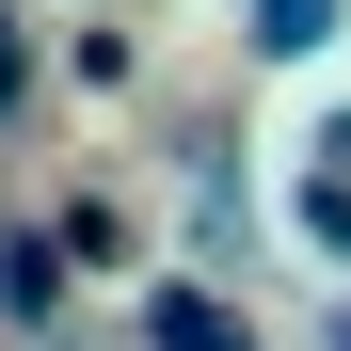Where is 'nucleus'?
<instances>
[{
	"label": "nucleus",
	"instance_id": "1",
	"mask_svg": "<svg viewBox=\"0 0 351 351\" xmlns=\"http://www.w3.org/2000/svg\"><path fill=\"white\" fill-rule=\"evenodd\" d=\"M144 335H160V351H256L223 304H192V287H144Z\"/></svg>",
	"mask_w": 351,
	"mask_h": 351
},
{
	"label": "nucleus",
	"instance_id": "2",
	"mask_svg": "<svg viewBox=\"0 0 351 351\" xmlns=\"http://www.w3.org/2000/svg\"><path fill=\"white\" fill-rule=\"evenodd\" d=\"M0 304H16V319H48V304H64V256H48V240H16V223H0Z\"/></svg>",
	"mask_w": 351,
	"mask_h": 351
}]
</instances>
